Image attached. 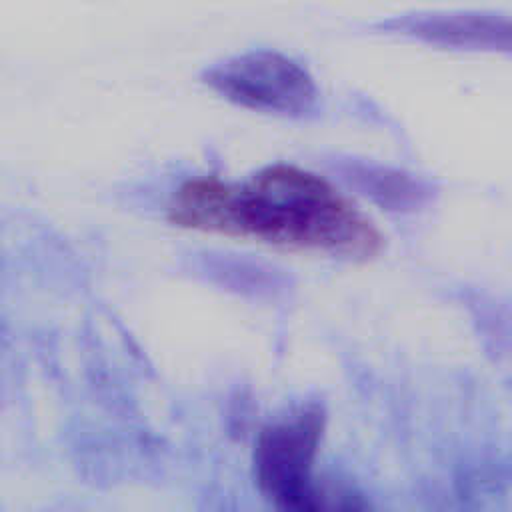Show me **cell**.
Wrapping results in <instances>:
<instances>
[{
	"label": "cell",
	"mask_w": 512,
	"mask_h": 512,
	"mask_svg": "<svg viewBox=\"0 0 512 512\" xmlns=\"http://www.w3.org/2000/svg\"><path fill=\"white\" fill-rule=\"evenodd\" d=\"M378 28L442 48H510V22L494 12H418L388 18Z\"/></svg>",
	"instance_id": "4"
},
{
	"label": "cell",
	"mask_w": 512,
	"mask_h": 512,
	"mask_svg": "<svg viewBox=\"0 0 512 512\" xmlns=\"http://www.w3.org/2000/svg\"><path fill=\"white\" fill-rule=\"evenodd\" d=\"M204 84L224 100L262 114L304 118L316 110L320 90L314 76L292 56L258 48L210 66Z\"/></svg>",
	"instance_id": "3"
},
{
	"label": "cell",
	"mask_w": 512,
	"mask_h": 512,
	"mask_svg": "<svg viewBox=\"0 0 512 512\" xmlns=\"http://www.w3.org/2000/svg\"><path fill=\"white\" fill-rule=\"evenodd\" d=\"M326 430L320 404H306L260 428L254 442V478L260 494L280 510L362 508L348 494L328 492L314 476Z\"/></svg>",
	"instance_id": "2"
},
{
	"label": "cell",
	"mask_w": 512,
	"mask_h": 512,
	"mask_svg": "<svg viewBox=\"0 0 512 512\" xmlns=\"http://www.w3.org/2000/svg\"><path fill=\"white\" fill-rule=\"evenodd\" d=\"M168 220L186 230L350 262L374 260L384 250V234L350 196L324 176L284 162L240 182L190 178L172 194Z\"/></svg>",
	"instance_id": "1"
}]
</instances>
